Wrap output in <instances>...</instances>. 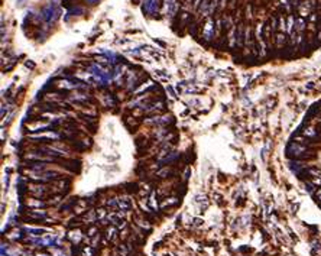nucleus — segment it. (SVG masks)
Instances as JSON below:
<instances>
[{"label": "nucleus", "instance_id": "1", "mask_svg": "<svg viewBox=\"0 0 321 256\" xmlns=\"http://www.w3.org/2000/svg\"><path fill=\"white\" fill-rule=\"evenodd\" d=\"M304 135L308 136V138H315V136H317V132H315V129L314 128H308V129L304 130Z\"/></svg>", "mask_w": 321, "mask_h": 256}, {"label": "nucleus", "instance_id": "2", "mask_svg": "<svg viewBox=\"0 0 321 256\" xmlns=\"http://www.w3.org/2000/svg\"><path fill=\"white\" fill-rule=\"evenodd\" d=\"M317 197H318V200L321 201V190H318V191H317Z\"/></svg>", "mask_w": 321, "mask_h": 256}]
</instances>
